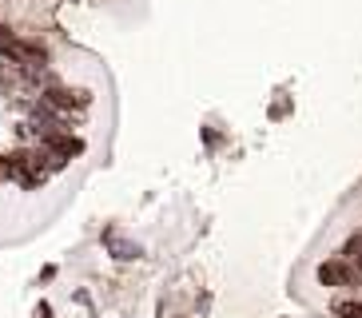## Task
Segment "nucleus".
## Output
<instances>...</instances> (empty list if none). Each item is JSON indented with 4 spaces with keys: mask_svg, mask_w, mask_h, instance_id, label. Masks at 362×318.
<instances>
[{
    "mask_svg": "<svg viewBox=\"0 0 362 318\" xmlns=\"http://www.w3.org/2000/svg\"><path fill=\"white\" fill-rule=\"evenodd\" d=\"M334 314H339V318H362V302H339Z\"/></svg>",
    "mask_w": 362,
    "mask_h": 318,
    "instance_id": "39448f33",
    "label": "nucleus"
},
{
    "mask_svg": "<svg viewBox=\"0 0 362 318\" xmlns=\"http://www.w3.org/2000/svg\"><path fill=\"white\" fill-rule=\"evenodd\" d=\"M48 148H56L64 159H72V155H80L84 151V139H76V136H68V131H60V136H52V139H44Z\"/></svg>",
    "mask_w": 362,
    "mask_h": 318,
    "instance_id": "20e7f679",
    "label": "nucleus"
},
{
    "mask_svg": "<svg viewBox=\"0 0 362 318\" xmlns=\"http://www.w3.org/2000/svg\"><path fill=\"white\" fill-rule=\"evenodd\" d=\"M319 283L322 286H354L358 283V271L346 259H330V263L319 266Z\"/></svg>",
    "mask_w": 362,
    "mask_h": 318,
    "instance_id": "7ed1b4c3",
    "label": "nucleus"
},
{
    "mask_svg": "<svg viewBox=\"0 0 362 318\" xmlns=\"http://www.w3.org/2000/svg\"><path fill=\"white\" fill-rule=\"evenodd\" d=\"M0 183H4V155H0Z\"/></svg>",
    "mask_w": 362,
    "mask_h": 318,
    "instance_id": "423d86ee",
    "label": "nucleus"
},
{
    "mask_svg": "<svg viewBox=\"0 0 362 318\" xmlns=\"http://www.w3.org/2000/svg\"><path fill=\"white\" fill-rule=\"evenodd\" d=\"M36 76L40 72H33V68H24V64H12V60H4L0 64V88L8 95H36L40 88H36Z\"/></svg>",
    "mask_w": 362,
    "mask_h": 318,
    "instance_id": "f03ea898",
    "label": "nucleus"
},
{
    "mask_svg": "<svg viewBox=\"0 0 362 318\" xmlns=\"http://www.w3.org/2000/svg\"><path fill=\"white\" fill-rule=\"evenodd\" d=\"M92 104V95L84 92V88H48V92L40 95V107H48L52 116H76V112H84V107Z\"/></svg>",
    "mask_w": 362,
    "mask_h": 318,
    "instance_id": "f257e3e1",
    "label": "nucleus"
}]
</instances>
